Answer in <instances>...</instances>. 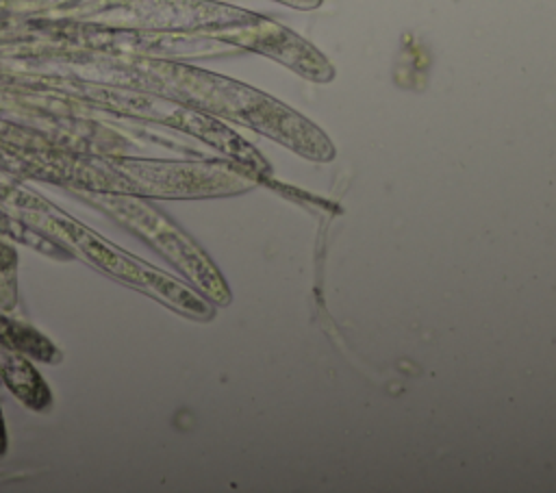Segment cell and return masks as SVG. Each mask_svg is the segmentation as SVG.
Masks as SVG:
<instances>
[{"instance_id": "6da1fadb", "label": "cell", "mask_w": 556, "mask_h": 493, "mask_svg": "<svg viewBox=\"0 0 556 493\" xmlns=\"http://www.w3.org/2000/svg\"><path fill=\"white\" fill-rule=\"evenodd\" d=\"M41 226L50 232L65 237L85 258H89L102 271H109L113 278L137 287L161 302L169 304L174 311L195 317V319H211L213 308L211 304L195 291H191L180 280L159 271L156 267L132 258L130 254L113 248L104 239H100L93 230L80 226L76 219L70 217H39Z\"/></svg>"}, {"instance_id": "7a4b0ae2", "label": "cell", "mask_w": 556, "mask_h": 493, "mask_svg": "<svg viewBox=\"0 0 556 493\" xmlns=\"http://www.w3.org/2000/svg\"><path fill=\"white\" fill-rule=\"evenodd\" d=\"M100 202L124 226L146 237V241L152 243L208 300H213L215 304L230 302L228 285L219 269L213 265V261L161 211L130 195H100Z\"/></svg>"}, {"instance_id": "3957f363", "label": "cell", "mask_w": 556, "mask_h": 493, "mask_svg": "<svg viewBox=\"0 0 556 493\" xmlns=\"http://www.w3.org/2000/svg\"><path fill=\"white\" fill-rule=\"evenodd\" d=\"M0 378L30 408H43L50 402L48 387L20 350L0 345Z\"/></svg>"}, {"instance_id": "277c9868", "label": "cell", "mask_w": 556, "mask_h": 493, "mask_svg": "<svg viewBox=\"0 0 556 493\" xmlns=\"http://www.w3.org/2000/svg\"><path fill=\"white\" fill-rule=\"evenodd\" d=\"M0 345L26 352L41 361H50L56 356V350L48 339H43L39 332L30 330L22 324H15L7 317H0Z\"/></svg>"}, {"instance_id": "5b68a950", "label": "cell", "mask_w": 556, "mask_h": 493, "mask_svg": "<svg viewBox=\"0 0 556 493\" xmlns=\"http://www.w3.org/2000/svg\"><path fill=\"white\" fill-rule=\"evenodd\" d=\"M13 263V252L0 243V267H9Z\"/></svg>"}, {"instance_id": "8992f818", "label": "cell", "mask_w": 556, "mask_h": 493, "mask_svg": "<svg viewBox=\"0 0 556 493\" xmlns=\"http://www.w3.org/2000/svg\"><path fill=\"white\" fill-rule=\"evenodd\" d=\"M4 452V426H2V415H0V454Z\"/></svg>"}]
</instances>
